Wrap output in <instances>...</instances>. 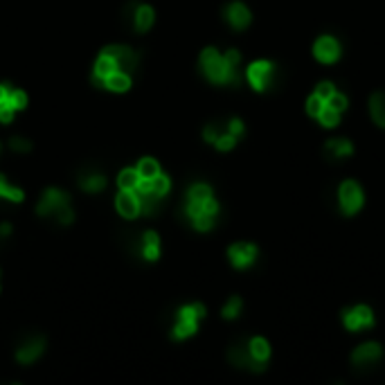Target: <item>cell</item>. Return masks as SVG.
Here are the masks:
<instances>
[{"label": "cell", "instance_id": "8fae6325", "mask_svg": "<svg viewBox=\"0 0 385 385\" xmlns=\"http://www.w3.org/2000/svg\"><path fill=\"white\" fill-rule=\"evenodd\" d=\"M383 350L379 343H363L361 347H356L352 354V365L356 367H369L381 361Z\"/></svg>", "mask_w": 385, "mask_h": 385}, {"label": "cell", "instance_id": "d6986e66", "mask_svg": "<svg viewBox=\"0 0 385 385\" xmlns=\"http://www.w3.org/2000/svg\"><path fill=\"white\" fill-rule=\"evenodd\" d=\"M142 257L149 259V262H156V259L160 257V237H158V232L146 230L142 234Z\"/></svg>", "mask_w": 385, "mask_h": 385}, {"label": "cell", "instance_id": "e575fe53", "mask_svg": "<svg viewBox=\"0 0 385 385\" xmlns=\"http://www.w3.org/2000/svg\"><path fill=\"white\" fill-rule=\"evenodd\" d=\"M316 95H320L322 99H329L333 93H336V86H333L331 81H320L318 86H316V91H314Z\"/></svg>", "mask_w": 385, "mask_h": 385}, {"label": "cell", "instance_id": "e0dca14e", "mask_svg": "<svg viewBox=\"0 0 385 385\" xmlns=\"http://www.w3.org/2000/svg\"><path fill=\"white\" fill-rule=\"evenodd\" d=\"M325 151L327 156H331L333 160H340V158H350L354 154V144L347 140V138H331L325 144Z\"/></svg>", "mask_w": 385, "mask_h": 385}, {"label": "cell", "instance_id": "30bf717a", "mask_svg": "<svg viewBox=\"0 0 385 385\" xmlns=\"http://www.w3.org/2000/svg\"><path fill=\"white\" fill-rule=\"evenodd\" d=\"M228 361L234 365V367H241V369H251V372H264V365H259L255 358L248 352V343H239L228 350Z\"/></svg>", "mask_w": 385, "mask_h": 385}, {"label": "cell", "instance_id": "f546056e", "mask_svg": "<svg viewBox=\"0 0 385 385\" xmlns=\"http://www.w3.org/2000/svg\"><path fill=\"white\" fill-rule=\"evenodd\" d=\"M237 138H234V135L232 133H228V129L226 131H223L221 135H219V140L214 142V146L219 149V151H232V149L234 146H237Z\"/></svg>", "mask_w": 385, "mask_h": 385}, {"label": "cell", "instance_id": "3957f363", "mask_svg": "<svg viewBox=\"0 0 385 385\" xmlns=\"http://www.w3.org/2000/svg\"><path fill=\"white\" fill-rule=\"evenodd\" d=\"M275 74H277V66L272 64V61L259 59V61H253V64L248 66L246 79H248V84H251L257 93H264V91L270 88V84L275 81Z\"/></svg>", "mask_w": 385, "mask_h": 385}, {"label": "cell", "instance_id": "277c9868", "mask_svg": "<svg viewBox=\"0 0 385 385\" xmlns=\"http://www.w3.org/2000/svg\"><path fill=\"white\" fill-rule=\"evenodd\" d=\"M338 203H340L343 214H347V217L356 214L365 203L363 188L356 180H345L338 188Z\"/></svg>", "mask_w": 385, "mask_h": 385}, {"label": "cell", "instance_id": "cb8c5ba5", "mask_svg": "<svg viewBox=\"0 0 385 385\" xmlns=\"http://www.w3.org/2000/svg\"><path fill=\"white\" fill-rule=\"evenodd\" d=\"M0 198H7L11 203H23L25 194L21 188H16V185H9L5 176H0Z\"/></svg>", "mask_w": 385, "mask_h": 385}, {"label": "cell", "instance_id": "4316f807", "mask_svg": "<svg viewBox=\"0 0 385 385\" xmlns=\"http://www.w3.org/2000/svg\"><path fill=\"white\" fill-rule=\"evenodd\" d=\"M241 309H243L241 297H239V295H232L230 300L226 302V306H223V318H226V320H234V318H239Z\"/></svg>", "mask_w": 385, "mask_h": 385}, {"label": "cell", "instance_id": "484cf974", "mask_svg": "<svg viewBox=\"0 0 385 385\" xmlns=\"http://www.w3.org/2000/svg\"><path fill=\"white\" fill-rule=\"evenodd\" d=\"M151 185H154V194L163 196V198L171 192V178L167 176V173H163V171L151 178Z\"/></svg>", "mask_w": 385, "mask_h": 385}, {"label": "cell", "instance_id": "1f68e13d", "mask_svg": "<svg viewBox=\"0 0 385 385\" xmlns=\"http://www.w3.org/2000/svg\"><path fill=\"white\" fill-rule=\"evenodd\" d=\"M9 146H11V151H18V154L32 151V142L28 138H21V135H14V138L9 140Z\"/></svg>", "mask_w": 385, "mask_h": 385}, {"label": "cell", "instance_id": "2e32d148", "mask_svg": "<svg viewBox=\"0 0 385 385\" xmlns=\"http://www.w3.org/2000/svg\"><path fill=\"white\" fill-rule=\"evenodd\" d=\"M77 183H79V188H81L84 192H91V194L104 192V190H106V185H108V180H106L104 173H102V171H95V169L81 171V173H79V178H77Z\"/></svg>", "mask_w": 385, "mask_h": 385}, {"label": "cell", "instance_id": "d4e9b609", "mask_svg": "<svg viewBox=\"0 0 385 385\" xmlns=\"http://www.w3.org/2000/svg\"><path fill=\"white\" fill-rule=\"evenodd\" d=\"M209 196H214L212 188L205 183H196L188 190V194H185V201H205V198H209Z\"/></svg>", "mask_w": 385, "mask_h": 385}, {"label": "cell", "instance_id": "ba28073f", "mask_svg": "<svg viewBox=\"0 0 385 385\" xmlns=\"http://www.w3.org/2000/svg\"><path fill=\"white\" fill-rule=\"evenodd\" d=\"M257 255H259V248L255 243H248V241H239V243H232L228 248V259L234 268H251L257 262Z\"/></svg>", "mask_w": 385, "mask_h": 385}, {"label": "cell", "instance_id": "7c38bea8", "mask_svg": "<svg viewBox=\"0 0 385 385\" xmlns=\"http://www.w3.org/2000/svg\"><path fill=\"white\" fill-rule=\"evenodd\" d=\"M223 16H226L228 25L232 30H246L248 25H251L253 21V14H251V9H248L243 3H230L226 5V9H223Z\"/></svg>", "mask_w": 385, "mask_h": 385}, {"label": "cell", "instance_id": "7402d4cb", "mask_svg": "<svg viewBox=\"0 0 385 385\" xmlns=\"http://www.w3.org/2000/svg\"><path fill=\"white\" fill-rule=\"evenodd\" d=\"M340 110H336L331 104H327V99H325V106H322V110L318 113V122L322 124V127H327V129H333V127H338L340 124Z\"/></svg>", "mask_w": 385, "mask_h": 385}, {"label": "cell", "instance_id": "6da1fadb", "mask_svg": "<svg viewBox=\"0 0 385 385\" xmlns=\"http://www.w3.org/2000/svg\"><path fill=\"white\" fill-rule=\"evenodd\" d=\"M241 52L239 50H228L221 54L217 47H205L201 52V70L217 86H239L241 84Z\"/></svg>", "mask_w": 385, "mask_h": 385}, {"label": "cell", "instance_id": "4fadbf2b", "mask_svg": "<svg viewBox=\"0 0 385 385\" xmlns=\"http://www.w3.org/2000/svg\"><path fill=\"white\" fill-rule=\"evenodd\" d=\"M127 16L133 18V25H135V32H146V30H151V25L156 21V11L154 7H149V5H135L131 3L127 7Z\"/></svg>", "mask_w": 385, "mask_h": 385}, {"label": "cell", "instance_id": "52a82bcc", "mask_svg": "<svg viewBox=\"0 0 385 385\" xmlns=\"http://www.w3.org/2000/svg\"><path fill=\"white\" fill-rule=\"evenodd\" d=\"M343 54V47L338 43L336 36L331 34H322L320 39H316L314 43V57L320 61V64H336Z\"/></svg>", "mask_w": 385, "mask_h": 385}, {"label": "cell", "instance_id": "836d02e7", "mask_svg": "<svg viewBox=\"0 0 385 385\" xmlns=\"http://www.w3.org/2000/svg\"><path fill=\"white\" fill-rule=\"evenodd\" d=\"M54 219L61 223V226H70V223L74 221V212H72V207L66 205V207H61L59 212L54 214Z\"/></svg>", "mask_w": 385, "mask_h": 385}, {"label": "cell", "instance_id": "ffe728a7", "mask_svg": "<svg viewBox=\"0 0 385 385\" xmlns=\"http://www.w3.org/2000/svg\"><path fill=\"white\" fill-rule=\"evenodd\" d=\"M104 88L113 91V93H127L131 88V74L122 72V70H115L113 74H108V77H106Z\"/></svg>", "mask_w": 385, "mask_h": 385}, {"label": "cell", "instance_id": "5bb4252c", "mask_svg": "<svg viewBox=\"0 0 385 385\" xmlns=\"http://www.w3.org/2000/svg\"><path fill=\"white\" fill-rule=\"evenodd\" d=\"M43 352H45V340H43V336H32V338H28L16 350V361L23 363V365H32Z\"/></svg>", "mask_w": 385, "mask_h": 385}, {"label": "cell", "instance_id": "ac0fdd59", "mask_svg": "<svg viewBox=\"0 0 385 385\" xmlns=\"http://www.w3.org/2000/svg\"><path fill=\"white\" fill-rule=\"evenodd\" d=\"M248 352H251V356L255 358L259 365L266 367L268 358H270V345H268L266 338H262V336L251 338V340H248Z\"/></svg>", "mask_w": 385, "mask_h": 385}, {"label": "cell", "instance_id": "5b68a950", "mask_svg": "<svg viewBox=\"0 0 385 385\" xmlns=\"http://www.w3.org/2000/svg\"><path fill=\"white\" fill-rule=\"evenodd\" d=\"M70 205V194L59 190V188H47L41 196V201L36 203V214L39 217H54L61 207Z\"/></svg>", "mask_w": 385, "mask_h": 385}, {"label": "cell", "instance_id": "4dcf8cb0", "mask_svg": "<svg viewBox=\"0 0 385 385\" xmlns=\"http://www.w3.org/2000/svg\"><path fill=\"white\" fill-rule=\"evenodd\" d=\"M7 104L14 108V110H23L25 106H28V95H25V91H18V88H11L9 93V99Z\"/></svg>", "mask_w": 385, "mask_h": 385}, {"label": "cell", "instance_id": "f1b7e54d", "mask_svg": "<svg viewBox=\"0 0 385 385\" xmlns=\"http://www.w3.org/2000/svg\"><path fill=\"white\" fill-rule=\"evenodd\" d=\"M226 131V124H219V122H214V124H207V127L203 129V140L205 142H209V144H214L217 140H219V135Z\"/></svg>", "mask_w": 385, "mask_h": 385}, {"label": "cell", "instance_id": "9a60e30c", "mask_svg": "<svg viewBox=\"0 0 385 385\" xmlns=\"http://www.w3.org/2000/svg\"><path fill=\"white\" fill-rule=\"evenodd\" d=\"M115 205H117V212L124 219L140 217V196L131 190H120V194L115 196Z\"/></svg>", "mask_w": 385, "mask_h": 385}, {"label": "cell", "instance_id": "d590c367", "mask_svg": "<svg viewBox=\"0 0 385 385\" xmlns=\"http://www.w3.org/2000/svg\"><path fill=\"white\" fill-rule=\"evenodd\" d=\"M9 93H11V88L7 84H0V106L3 104H7V99H9Z\"/></svg>", "mask_w": 385, "mask_h": 385}, {"label": "cell", "instance_id": "8992f818", "mask_svg": "<svg viewBox=\"0 0 385 385\" xmlns=\"http://www.w3.org/2000/svg\"><path fill=\"white\" fill-rule=\"evenodd\" d=\"M343 325L347 331H361L374 327V311L367 304H356L343 314Z\"/></svg>", "mask_w": 385, "mask_h": 385}, {"label": "cell", "instance_id": "d6a6232c", "mask_svg": "<svg viewBox=\"0 0 385 385\" xmlns=\"http://www.w3.org/2000/svg\"><path fill=\"white\" fill-rule=\"evenodd\" d=\"M226 129H228V133H232L237 140H241V138H243V133H246V127H243V122H241L239 117H232V120L226 124Z\"/></svg>", "mask_w": 385, "mask_h": 385}, {"label": "cell", "instance_id": "603a6c76", "mask_svg": "<svg viewBox=\"0 0 385 385\" xmlns=\"http://www.w3.org/2000/svg\"><path fill=\"white\" fill-rule=\"evenodd\" d=\"M140 171L135 169V167H127V169H122L120 171V176H117V185H120V190H131L135 192V188H138V183H140Z\"/></svg>", "mask_w": 385, "mask_h": 385}, {"label": "cell", "instance_id": "9c48e42d", "mask_svg": "<svg viewBox=\"0 0 385 385\" xmlns=\"http://www.w3.org/2000/svg\"><path fill=\"white\" fill-rule=\"evenodd\" d=\"M102 54L113 59L117 70H122V72L131 74V70H135V66H138V54H135L133 50L127 47V45H108V47L102 50Z\"/></svg>", "mask_w": 385, "mask_h": 385}, {"label": "cell", "instance_id": "7a4b0ae2", "mask_svg": "<svg viewBox=\"0 0 385 385\" xmlns=\"http://www.w3.org/2000/svg\"><path fill=\"white\" fill-rule=\"evenodd\" d=\"M205 318V306L201 302H192V304H185L180 311H178V320L176 325L171 329V338L173 340H185L194 336L198 331V322Z\"/></svg>", "mask_w": 385, "mask_h": 385}, {"label": "cell", "instance_id": "83f0119b", "mask_svg": "<svg viewBox=\"0 0 385 385\" xmlns=\"http://www.w3.org/2000/svg\"><path fill=\"white\" fill-rule=\"evenodd\" d=\"M135 169L140 171L142 178H154V176H158V173H160V165L156 163L154 158H142Z\"/></svg>", "mask_w": 385, "mask_h": 385}, {"label": "cell", "instance_id": "44dd1931", "mask_svg": "<svg viewBox=\"0 0 385 385\" xmlns=\"http://www.w3.org/2000/svg\"><path fill=\"white\" fill-rule=\"evenodd\" d=\"M369 115L377 127L385 129V93H374L369 97Z\"/></svg>", "mask_w": 385, "mask_h": 385}]
</instances>
